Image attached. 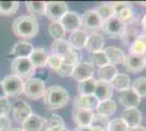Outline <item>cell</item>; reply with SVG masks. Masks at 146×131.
<instances>
[{
  "instance_id": "obj_38",
  "label": "cell",
  "mask_w": 146,
  "mask_h": 131,
  "mask_svg": "<svg viewBox=\"0 0 146 131\" xmlns=\"http://www.w3.org/2000/svg\"><path fill=\"white\" fill-rule=\"evenodd\" d=\"M56 127H66V122L61 116L52 114L49 116L48 120H46V128H56Z\"/></svg>"
},
{
  "instance_id": "obj_14",
  "label": "cell",
  "mask_w": 146,
  "mask_h": 131,
  "mask_svg": "<svg viewBox=\"0 0 146 131\" xmlns=\"http://www.w3.org/2000/svg\"><path fill=\"white\" fill-rule=\"evenodd\" d=\"M72 118L78 127H88L92 125V121L94 118V112L74 107L72 112Z\"/></svg>"
},
{
  "instance_id": "obj_19",
  "label": "cell",
  "mask_w": 146,
  "mask_h": 131,
  "mask_svg": "<svg viewBox=\"0 0 146 131\" xmlns=\"http://www.w3.org/2000/svg\"><path fill=\"white\" fill-rule=\"evenodd\" d=\"M123 67L127 71L132 73H139L144 68V57L134 56V55H125Z\"/></svg>"
},
{
  "instance_id": "obj_10",
  "label": "cell",
  "mask_w": 146,
  "mask_h": 131,
  "mask_svg": "<svg viewBox=\"0 0 146 131\" xmlns=\"http://www.w3.org/2000/svg\"><path fill=\"white\" fill-rule=\"evenodd\" d=\"M62 27L64 29L66 33L70 32L72 33L74 31H78L82 26V20H81V15H79L76 12H72V11H68L63 18L60 20L59 22Z\"/></svg>"
},
{
  "instance_id": "obj_26",
  "label": "cell",
  "mask_w": 146,
  "mask_h": 131,
  "mask_svg": "<svg viewBox=\"0 0 146 131\" xmlns=\"http://www.w3.org/2000/svg\"><path fill=\"white\" fill-rule=\"evenodd\" d=\"M110 85L112 86L113 90H116L118 92L125 91L131 87V80L130 76L125 73H118V74L111 80Z\"/></svg>"
},
{
  "instance_id": "obj_3",
  "label": "cell",
  "mask_w": 146,
  "mask_h": 131,
  "mask_svg": "<svg viewBox=\"0 0 146 131\" xmlns=\"http://www.w3.org/2000/svg\"><path fill=\"white\" fill-rule=\"evenodd\" d=\"M11 73L23 81L31 79L35 72V68L31 63L30 58H13L11 61Z\"/></svg>"
},
{
  "instance_id": "obj_46",
  "label": "cell",
  "mask_w": 146,
  "mask_h": 131,
  "mask_svg": "<svg viewBox=\"0 0 146 131\" xmlns=\"http://www.w3.org/2000/svg\"><path fill=\"white\" fill-rule=\"evenodd\" d=\"M5 97H7L6 91H5V88H3L2 82L0 81V98H5Z\"/></svg>"
},
{
  "instance_id": "obj_37",
  "label": "cell",
  "mask_w": 146,
  "mask_h": 131,
  "mask_svg": "<svg viewBox=\"0 0 146 131\" xmlns=\"http://www.w3.org/2000/svg\"><path fill=\"white\" fill-rule=\"evenodd\" d=\"M107 131H129V128L121 118H113L109 120Z\"/></svg>"
},
{
  "instance_id": "obj_41",
  "label": "cell",
  "mask_w": 146,
  "mask_h": 131,
  "mask_svg": "<svg viewBox=\"0 0 146 131\" xmlns=\"http://www.w3.org/2000/svg\"><path fill=\"white\" fill-rule=\"evenodd\" d=\"M62 63L69 65V66H75L79 63V54L76 51L72 50L71 53H69L67 56H64L62 58Z\"/></svg>"
},
{
  "instance_id": "obj_36",
  "label": "cell",
  "mask_w": 146,
  "mask_h": 131,
  "mask_svg": "<svg viewBox=\"0 0 146 131\" xmlns=\"http://www.w3.org/2000/svg\"><path fill=\"white\" fill-rule=\"evenodd\" d=\"M117 18L121 21L124 25H129L133 23V19H134V12L133 9L131 8V6H129L128 8H125L123 11L119 13L117 15Z\"/></svg>"
},
{
  "instance_id": "obj_43",
  "label": "cell",
  "mask_w": 146,
  "mask_h": 131,
  "mask_svg": "<svg viewBox=\"0 0 146 131\" xmlns=\"http://www.w3.org/2000/svg\"><path fill=\"white\" fill-rule=\"evenodd\" d=\"M73 69H74L73 66H69V65H66V63H62L60 68L58 69L56 72H57L58 75H60L61 78H67V76H71L73 72Z\"/></svg>"
},
{
  "instance_id": "obj_2",
  "label": "cell",
  "mask_w": 146,
  "mask_h": 131,
  "mask_svg": "<svg viewBox=\"0 0 146 131\" xmlns=\"http://www.w3.org/2000/svg\"><path fill=\"white\" fill-rule=\"evenodd\" d=\"M44 105L49 109H59L67 105L70 100L68 91L59 85H52L46 88L43 96Z\"/></svg>"
},
{
  "instance_id": "obj_8",
  "label": "cell",
  "mask_w": 146,
  "mask_h": 131,
  "mask_svg": "<svg viewBox=\"0 0 146 131\" xmlns=\"http://www.w3.org/2000/svg\"><path fill=\"white\" fill-rule=\"evenodd\" d=\"M81 20H82L81 27H83V31L91 32V34L95 33V31L100 29L103 25V22H102L100 18L98 17L96 10H87L81 17Z\"/></svg>"
},
{
  "instance_id": "obj_28",
  "label": "cell",
  "mask_w": 146,
  "mask_h": 131,
  "mask_svg": "<svg viewBox=\"0 0 146 131\" xmlns=\"http://www.w3.org/2000/svg\"><path fill=\"white\" fill-rule=\"evenodd\" d=\"M26 9L30 13V17L35 19L36 17H43L46 11V2L44 1H29L25 2Z\"/></svg>"
},
{
  "instance_id": "obj_17",
  "label": "cell",
  "mask_w": 146,
  "mask_h": 131,
  "mask_svg": "<svg viewBox=\"0 0 146 131\" xmlns=\"http://www.w3.org/2000/svg\"><path fill=\"white\" fill-rule=\"evenodd\" d=\"M34 48L35 47L31 43L26 42V41H21L13 45L9 54L14 58H30Z\"/></svg>"
},
{
  "instance_id": "obj_16",
  "label": "cell",
  "mask_w": 146,
  "mask_h": 131,
  "mask_svg": "<svg viewBox=\"0 0 146 131\" xmlns=\"http://www.w3.org/2000/svg\"><path fill=\"white\" fill-rule=\"evenodd\" d=\"M24 131H43L46 126V119L35 114H32L21 124Z\"/></svg>"
},
{
  "instance_id": "obj_29",
  "label": "cell",
  "mask_w": 146,
  "mask_h": 131,
  "mask_svg": "<svg viewBox=\"0 0 146 131\" xmlns=\"http://www.w3.org/2000/svg\"><path fill=\"white\" fill-rule=\"evenodd\" d=\"M97 74H98L97 80H102V81H106L110 83L111 80L118 74V70H117L116 66L107 63L106 66H104L102 68H98Z\"/></svg>"
},
{
  "instance_id": "obj_47",
  "label": "cell",
  "mask_w": 146,
  "mask_h": 131,
  "mask_svg": "<svg viewBox=\"0 0 146 131\" xmlns=\"http://www.w3.org/2000/svg\"><path fill=\"white\" fill-rule=\"evenodd\" d=\"M129 131H146V128H144L143 126H137V127H134L129 129Z\"/></svg>"
},
{
  "instance_id": "obj_6",
  "label": "cell",
  "mask_w": 146,
  "mask_h": 131,
  "mask_svg": "<svg viewBox=\"0 0 146 131\" xmlns=\"http://www.w3.org/2000/svg\"><path fill=\"white\" fill-rule=\"evenodd\" d=\"M68 5L62 1H49L46 2L45 15L52 22H60L63 15L68 12Z\"/></svg>"
},
{
  "instance_id": "obj_23",
  "label": "cell",
  "mask_w": 146,
  "mask_h": 131,
  "mask_svg": "<svg viewBox=\"0 0 146 131\" xmlns=\"http://www.w3.org/2000/svg\"><path fill=\"white\" fill-rule=\"evenodd\" d=\"M48 56L49 55L47 54V51H46L45 48H43V47H37V48H34L33 53L31 54L30 60L35 69L44 68V67H46Z\"/></svg>"
},
{
  "instance_id": "obj_34",
  "label": "cell",
  "mask_w": 146,
  "mask_h": 131,
  "mask_svg": "<svg viewBox=\"0 0 146 131\" xmlns=\"http://www.w3.org/2000/svg\"><path fill=\"white\" fill-rule=\"evenodd\" d=\"M96 12H97L98 17L100 18L103 23L108 19H110L111 17H113V11H112V8L110 6V3H103V5L98 6V8L96 9Z\"/></svg>"
},
{
  "instance_id": "obj_22",
  "label": "cell",
  "mask_w": 146,
  "mask_h": 131,
  "mask_svg": "<svg viewBox=\"0 0 146 131\" xmlns=\"http://www.w3.org/2000/svg\"><path fill=\"white\" fill-rule=\"evenodd\" d=\"M130 55L144 57L146 55V35L139 34L129 46Z\"/></svg>"
},
{
  "instance_id": "obj_4",
  "label": "cell",
  "mask_w": 146,
  "mask_h": 131,
  "mask_svg": "<svg viewBox=\"0 0 146 131\" xmlns=\"http://www.w3.org/2000/svg\"><path fill=\"white\" fill-rule=\"evenodd\" d=\"M46 91L45 82L37 78H31L24 81L23 94L30 100H39L43 98Z\"/></svg>"
},
{
  "instance_id": "obj_53",
  "label": "cell",
  "mask_w": 146,
  "mask_h": 131,
  "mask_svg": "<svg viewBox=\"0 0 146 131\" xmlns=\"http://www.w3.org/2000/svg\"><path fill=\"white\" fill-rule=\"evenodd\" d=\"M68 131H69V130H68Z\"/></svg>"
},
{
  "instance_id": "obj_49",
  "label": "cell",
  "mask_w": 146,
  "mask_h": 131,
  "mask_svg": "<svg viewBox=\"0 0 146 131\" xmlns=\"http://www.w3.org/2000/svg\"><path fill=\"white\" fill-rule=\"evenodd\" d=\"M141 25H142V27L146 31V13L144 14V17L142 18V21H141Z\"/></svg>"
},
{
  "instance_id": "obj_7",
  "label": "cell",
  "mask_w": 146,
  "mask_h": 131,
  "mask_svg": "<svg viewBox=\"0 0 146 131\" xmlns=\"http://www.w3.org/2000/svg\"><path fill=\"white\" fill-rule=\"evenodd\" d=\"M105 34L111 37H121L125 30V25L122 23L117 17H111L110 19L105 21L100 27Z\"/></svg>"
},
{
  "instance_id": "obj_21",
  "label": "cell",
  "mask_w": 146,
  "mask_h": 131,
  "mask_svg": "<svg viewBox=\"0 0 146 131\" xmlns=\"http://www.w3.org/2000/svg\"><path fill=\"white\" fill-rule=\"evenodd\" d=\"M104 53L107 57L108 63L110 65H119V63H123L124 58H125V54L122 49L116 46H108L104 49Z\"/></svg>"
},
{
  "instance_id": "obj_32",
  "label": "cell",
  "mask_w": 146,
  "mask_h": 131,
  "mask_svg": "<svg viewBox=\"0 0 146 131\" xmlns=\"http://www.w3.org/2000/svg\"><path fill=\"white\" fill-rule=\"evenodd\" d=\"M48 32L50 36L55 41L57 39H63L66 36V31L62 27V25L59 22H51L48 26Z\"/></svg>"
},
{
  "instance_id": "obj_24",
  "label": "cell",
  "mask_w": 146,
  "mask_h": 131,
  "mask_svg": "<svg viewBox=\"0 0 146 131\" xmlns=\"http://www.w3.org/2000/svg\"><path fill=\"white\" fill-rule=\"evenodd\" d=\"M86 39H87V33L83 30H78L71 33L70 37H69V44L72 47V49H82L85 48Z\"/></svg>"
},
{
  "instance_id": "obj_31",
  "label": "cell",
  "mask_w": 146,
  "mask_h": 131,
  "mask_svg": "<svg viewBox=\"0 0 146 131\" xmlns=\"http://www.w3.org/2000/svg\"><path fill=\"white\" fill-rule=\"evenodd\" d=\"M19 9L18 1H0V14L10 17L15 14Z\"/></svg>"
},
{
  "instance_id": "obj_15",
  "label": "cell",
  "mask_w": 146,
  "mask_h": 131,
  "mask_svg": "<svg viewBox=\"0 0 146 131\" xmlns=\"http://www.w3.org/2000/svg\"><path fill=\"white\" fill-rule=\"evenodd\" d=\"M85 48L92 54L103 51L105 49V37L100 33H97V32L87 35Z\"/></svg>"
},
{
  "instance_id": "obj_48",
  "label": "cell",
  "mask_w": 146,
  "mask_h": 131,
  "mask_svg": "<svg viewBox=\"0 0 146 131\" xmlns=\"http://www.w3.org/2000/svg\"><path fill=\"white\" fill-rule=\"evenodd\" d=\"M74 131H93L91 128V126L88 127H78Z\"/></svg>"
},
{
  "instance_id": "obj_1",
  "label": "cell",
  "mask_w": 146,
  "mask_h": 131,
  "mask_svg": "<svg viewBox=\"0 0 146 131\" xmlns=\"http://www.w3.org/2000/svg\"><path fill=\"white\" fill-rule=\"evenodd\" d=\"M39 25L36 19L30 15H20L13 21L12 31L14 35L22 39L34 38L38 33Z\"/></svg>"
},
{
  "instance_id": "obj_51",
  "label": "cell",
  "mask_w": 146,
  "mask_h": 131,
  "mask_svg": "<svg viewBox=\"0 0 146 131\" xmlns=\"http://www.w3.org/2000/svg\"><path fill=\"white\" fill-rule=\"evenodd\" d=\"M144 68L146 69V55L144 56Z\"/></svg>"
},
{
  "instance_id": "obj_11",
  "label": "cell",
  "mask_w": 146,
  "mask_h": 131,
  "mask_svg": "<svg viewBox=\"0 0 146 131\" xmlns=\"http://www.w3.org/2000/svg\"><path fill=\"white\" fill-rule=\"evenodd\" d=\"M93 73H94V67L91 63L86 61H79L78 65L74 66L71 76L74 80L81 82L93 78Z\"/></svg>"
},
{
  "instance_id": "obj_5",
  "label": "cell",
  "mask_w": 146,
  "mask_h": 131,
  "mask_svg": "<svg viewBox=\"0 0 146 131\" xmlns=\"http://www.w3.org/2000/svg\"><path fill=\"white\" fill-rule=\"evenodd\" d=\"M2 85L6 91L7 97H18L23 94L24 81L15 75H8L2 80Z\"/></svg>"
},
{
  "instance_id": "obj_52",
  "label": "cell",
  "mask_w": 146,
  "mask_h": 131,
  "mask_svg": "<svg viewBox=\"0 0 146 131\" xmlns=\"http://www.w3.org/2000/svg\"><path fill=\"white\" fill-rule=\"evenodd\" d=\"M43 131H52V130H51L50 128H45V129H44Z\"/></svg>"
},
{
  "instance_id": "obj_50",
  "label": "cell",
  "mask_w": 146,
  "mask_h": 131,
  "mask_svg": "<svg viewBox=\"0 0 146 131\" xmlns=\"http://www.w3.org/2000/svg\"><path fill=\"white\" fill-rule=\"evenodd\" d=\"M10 131H24V130H23L22 128H12Z\"/></svg>"
},
{
  "instance_id": "obj_44",
  "label": "cell",
  "mask_w": 146,
  "mask_h": 131,
  "mask_svg": "<svg viewBox=\"0 0 146 131\" xmlns=\"http://www.w3.org/2000/svg\"><path fill=\"white\" fill-rule=\"evenodd\" d=\"M10 109H11V105H10V102L8 100V97L0 98V117L8 116Z\"/></svg>"
},
{
  "instance_id": "obj_45",
  "label": "cell",
  "mask_w": 146,
  "mask_h": 131,
  "mask_svg": "<svg viewBox=\"0 0 146 131\" xmlns=\"http://www.w3.org/2000/svg\"><path fill=\"white\" fill-rule=\"evenodd\" d=\"M11 126V121L8 116H1L0 117V131H7L9 130Z\"/></svg>"
},
{
  "instance_id": "obj_40",
  "label": "cell",
  "mask_w": 146,
  "mask_h": 131,
  "mask_svg": "<svg viewBox=\"0 0 146 131\" xmlns=\"http://www.w3.org/2000/svg\"><path fill=\"white\" fill-rule=\"evenodd\" d=\"M61 65H62V58L61 57H58L56 55H49L48 56L46 67H48L49 69H51L54 71H57L60 68Z\"/></svg>"
},
{
  "instance_id": "obj_12",
  "label": "cell",
  "mask_w": 146,
  "mask_h": 131,
  "mask_svg": "<svg viewBox=\"0 0 146 131\" xmlns=\"http://www.w3.org/2000/svg\"><path fill=\"white\" fill-rule=\"evenodd\" d=\"M120 118L124 121V124L127 125L129 129L141 126L142 122V112L137 108H124L121 112V117Z\"/></svg>"
},
{
  "instance_id": "obj_27",
  "label": "cell",
  "mask_w": 146,
  "mask_h": 131,
  "mask_svg": "<svg viewBox=\"0 0 146 131\" xmlns=\"http://www.w3.org/2000/svg\"><path fill=\"white\" fill-rule=\"evenodd\" d=\"M95 110H96V114H98V115H102V116H105V117H109V116H112L116 112L117 104L116 102L112 100H103V102L98 103Z\"/></svg>"
},
{
  "instance_id": "obj_33",
  "label": "cell",
  "mask_w": 146,
  "mask_h": 131,
  "mask_svg": "<svg viewBox=\"0 0 146 131\" xmlns=\"http://www.w3.org/2000/svg\"><path fill=\"white\" fill-rule=\"evenodd\" d=\"M132 88L137 93L141 98L146 97V76L136 78L132 83Z\"/></svg>"
},
{
  "instance_id": "obj_20",
  "label": "cell",
  "mask_w": 146,
  "mask_h": 131,
  "mask_svg": "<svg viewBox=\"0 0 146 131\" xmlns=\"http://www.w3.org/2000/svg\"><path fill=\"white\" fill-rule=\"evenodd\" d=\"M98 103L99 102L94 95H78L74 98V107L83 108V109H87L92 112L96 109Z\"/></svg>"
},
{
  "instance_id": "obj_30",
  "label": "cell",
  "mask_w": 146,
  "mask_h": 131,
  "mask_svg": "<svg viewBox=\"0 0 146 131\" xmlns=\"http://www.w3.org/2000/svg\"><path fill=\"white\" fill-rule=\"evenodd\" d=\"M95 86H96V80L93 78L79 82L78 85L79 95H94Z\"/></svg>"
},
{
  "instance_id": "obj_9",
  "label": "cell",
  "mask_w": 146,
  "mask_h": 131,
  "mask_svg": "<svg viewBox=\"0 0 146 131\" xmlns=\"http://www.w3.org/2000/svg\"><path fill=\"white\" fill-rule=\"evenodd\" d=\"M118 100L124 108H137L141 105V97L132 87L120 92Z\"/></svg>"
},
{
  "instance_id": "obj_18",
  "label": "cell",
  "mask_w": 146,
  "mask_h": 131,
  "mask_svg": "<svg viewBox=\"0 0 146 131\" xmlns=\"http://www.w3.org/2000/svg\"><path fill=\"white\" fill-rule=\"evenodd\" d=\"M112 94H113V88L110 85L109 82L96 80V86H95L94 96L97 98L98 102L111 100Z\"/></svg>"
},
{
  "instance_id": "obj_42",
  "label": "cell",
  "mask_w": 146,
  "mask_h": 131,
  "mask_svg": "<svg viewBox=\"0 0 146 131\" xmlns=\"http://www.w3.org/2000/svg\"><path fill=\"white\" fill-rule=\"evenodd\" d=\"M111 8H112V11H113V15L117 17L119 13L123 11L125 8H128L130 6L129 2H124V1H116V2H109Z\"/></svg>"
},
{
  "instance_id": "obj_39",
  "label": "cell",
  "mask_w": 146,
  "mask_h": 131,
  "mask_svg": "<svg viewBox=\"0 0 146 131\" xmlns=\"http://www.w3.org/2000/svg\"><path fill=\"white\" fill-rule=\"evenodd\" d=\"M109 122V117H105L102 115H98V114H94V118L92 121L91 126H96V127H100L105 130L107 131V126Z\"/></svg>"
},
{
  "instance_id": "obj_35",
  "label": "cell",
  "mask_w": 146,
  "mask_h": 131,
  "mask_svg": "<svg viewBox=\"0 0 146 131\" xmlns=\"http://www.w3.org/2000/svg\"><path fill=\"white\" fill-rule=\"evenodd\" d=\"M92 66L94 67H97V68H102L104 66H106L108 63V60H107V57L105 55V53L103 51H98V53H95V54H92L91 56V61H90Z\"/></svg>"
},
{
  "instance_id": "obj_13",
  "label": "cell",
  "mask_w": 146,
  "mask_h": 131,
  "mask_svg": "<svg viewBox=\"0 0 146 131\" xmlns=\"http://www.w3.org/2000/svg\"><path fill=\"white\" fill-rule=\"evenodd\" d=\"M32 114H33L32 108H31V106L26 102L18 100V102H15L13 104L12 117L19 124H22L27 117H30Z\"/></svg>"
},
{
  "instance_id": "obj_25",
  "label": "cell",
  "mask_w": 146,
  "mask_h": 131,
  "mask_svg": "<svg viewBox=\"0 0 146 131\" xmlns=\"http://www.w3.org/2000/svg\"><path fill=\"white\" fill-rule=\"evenodd\" d=\"M50 49H51V55H56V56L61 57V58L67 56L69 53H71L72 50H74L70 46L69 42L66 41V39H57V41H54L52 44H51Z\"/></svg>"
}]
</instances>
